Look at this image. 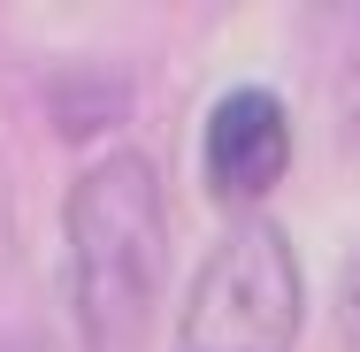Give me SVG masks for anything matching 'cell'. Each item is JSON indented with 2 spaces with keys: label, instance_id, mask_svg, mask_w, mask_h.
Here are the masks:
<instances>
[{
  "label": "cell",
  "instance_id": "7a4b0ae2",
  "mask_svg": "<svg viewBox=\"0 0 360 352\" xmlns=\"http://www.w3.org/2000/svg\"><path fill=\"white\" fill-rule=\"evenodd\" d=\"M307 330V276L284 222L238 214L184 283L169 352H291Z\"/></svg>",
  "mask_w": 360,
  "mask_h": 352
},
{
  "label": "cell",
  "instance_id": "277c9868",
  "mask_svg": "<svg viewBox=\"0 0 360 352\" xmlns=\"http://www.w3.org/2000/svg\"><path fill=\"white\" fill-rule=\"evenodd\" d=\"M330 306H338V337L360 352V253L345 261V276H338V299H330Z\"/></svg>",
  "mask_w": 360,
  "mask_h": 352
},
{
  "label": "cell",
  "instance_id": "3957f363",
  "mask_svg": "<svg viewBox=\"0 0 360 352\" xmlns=\"http://www.w3.org/2000/svg\"><path fill=\"white\" fill-rule=\"evenodd\" d=\"M291 169V107L276 84H230L200 115V184L230 214H261Z\"/></svg>",
  "mask_w": 360,
  "mask_h": 352
},
{
  "label": "cell",
  "instance_id": "5b68a950",
  "mask_svg": "<svg viewBox=\"0 0 360 352\" xmlns=\"http://www.w3.org/2000/svg\"><path fill=\"white\" fill-rule=\"evenodd\" d=\"M338 115H345V131L360 138V31H353V46H345V62H338Z\"/></svg>",
  "mask_w": 360,
  "mask_h": 352
},
{
  "label": "cell",
  "instance_id": "8992f818",
  "mask_svg": "<svg viewBox=\"0 0 360 352\" xmlns=\"http://www.w3.org/2000/svg\"><path fill=\"white\" fill-rule=\"evenodd\" d=\"M0 352H54L39 330H15V337H0Z\"/></svg>",
  "mask_w": 360,
  "mask_h": 352
},
{
  "label": "cell",
  "instance_id": "6da1fadb",
  "mask_svg": "<svg viewBox=\"0 0 360 352\" xmlns=\"http://www.w3.org/2000/svg\"><path fill=\"white\" fill-rule=\"evenodd\" d=\"M169 283V192L146 145H108L62 200V291L84 352H139Z\"/></svg>",
  "mask_w": 360,
  "mask_h": 352
}]
</instances>
